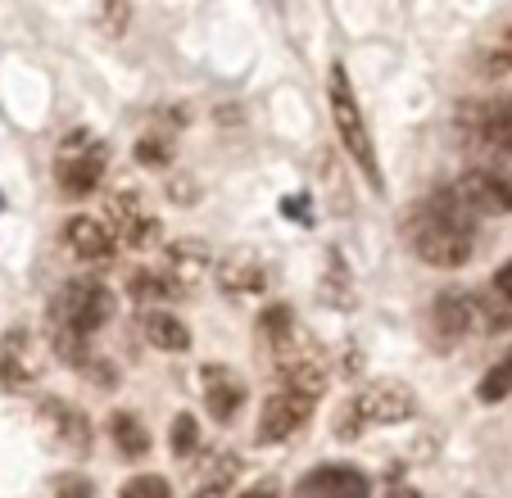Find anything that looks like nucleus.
<instances>
[{
	"mask_svg": "<svg viewBox=\"0 0 512 498\" xmlns=\"http://www.w3.org/2000/svg\"><path fill=\"white\" fill-rule=\"evenodd\" d=\"M213 272H218V286H223L227 295H259V290L268 286V272H263V263L254 259V254H245V249H232V254H223Z\"/></svg>",
	"mask_w": 512,
	"mask_h": 498,
	"instance_id": "nucleus-19",
	"label": "nucleus"
},
{
	"mask_svg": "<svg viewBox=\"0 0 512 498\" xmlns=\"http://www.w3.org/2000/svg\"><path fill=\"white\" fill-rule=\"evenodd\" d=\"M463 204L485 218V213H512V168H472L454 182Z\"/></svg>",
	"mask_w": 512,
	"mask_h": 498,
	"instance_id": "nucleus-10",
	"label": "nucleus"
},
{
	"mask_svg": "<svg viewBox=\"0 0 512 498\" xmlns=\"http://www.w3.org/2000/svg\"><path fill=\"white\" fill-rule=\"evenodd\" d=\"M463 127L472 132L476 145H485V150L512 154V96L490 100V105H472L463 114Z\"/></svg>",
	"mask_w": 512,
	"mask_h": 498,
	"instance_id": "nucleus-17",
	"label": "nucleus"
},
{
	"mask_svg": "<svg viewBox=\"0 0 512 498\" xmlns=\"http://www.w3.org/2000/svg\"><path fill=\"white\" fill-rule=\"evenodd\" d=\"M272 372H277L281 390H300L318 399L331 381V367H327V349L318 340H309L304 331H290L281 345H272Z\"/></svg>",
	"mask_w": 512,
	"mask_h": 498,
	"instance_id": "nucleus-6",
	"label": "nucleus"
},
{
	"mask_svg": "<svg viewBox=\"0 0 512 498\" xmlns=\"http://www.w3.org/2000/svg\"><path fill=\"white\" fill-rule=\"evenodd\" d=\"M123 498H177L164 476H132L123 485Z\"/></svg>",
	"mask_w": 512,
	"mask_h": 498,
	"instance_id": "nucleus-26",
	"label": "nucleus"
},
{
	"mask_svg": "<svg viewBox=\"0 0 512 498\" xmlns=\"http://www.w3.org/2000/svg\"><path fill=\"white\" fill-rule=\"evenodd\" d=\"M109 173V145L96 132L78 127L55 150V182L64 195H91Z\"/></svg>",
	"mask_w": 512,
	"mask_h": 498,
	"instance_id": "nucleus-5",
	"label": "nucleus"
},
{
	"mask_svg": "<svg viewBox=\"0 0 512 498\" xmlns=\"http://www.w3.org/2000/svg\"><path fill=\"white\" fill-rule=\"evenodd\" d=\"M200 385H204V408H209L213 422H236L245 408V399H250V390H245V381L232 372L227 363H204L200 372Z\"/></svg>",
	"mask_w": 512,
	"mask_h": 498,
	"instance_id": "nucleus-14",
	"label": "nucleus"
},
{
	"mask_svg": "<svg viewBox=\"0 0 512 498\" xmlns=\"http://www.w3.org/2000/svg\"><path fill=\"white\" fill-rule=\"evenodd\" d=\"M386 498H422V489H413L408 480L390 476V480H386Z\"/></svg>",
	"mask_w": 512,
	"mask_h": 498,
	"instance_id": "nucleus-31",
	"label": "nucleus"
},
{
	"mask_svg": "<svg viewBox=\"0 0 512 498\" xmlns=\"http://www.w3.org/2000/svg\"><path fill=\"white\" fill-rule=\"evenodd\" d=\"M141 336L155 349H164V354H182V349H191V331H186V322L173 317V313H145L141 317Z\"/></svg>",
	"mask_w": 512,
	"mask_h": 498,
	"instance_id": "nucleus-20",
	"label": "nucleus"
},
{
	"mask_svg": "<svg viewBox=\"0 0 512 498\" xmlns=\"http://www.w3.org/2000/svg\"><path fill=\"white\" fill-rule=\"evenodd\" d=\"M41 376V349L28 326H10L0 340V385L5 390H28Z\"/></svg>",
	"mask_w": 512,
	"mask_h": 498,
	"instance_id": "nucleus-12",
	"label": "nucleus"
},
{
	"mask_svg": "<svg viewBox=\"0 0 512 498\" xmlns=\"http://www.w3.org/2000/svg\"><path fill=\"white\" fill-rule=\"evenodd\" d=\"M50 498H96V489H91L87 476H59Z\"/></svg>",
	"mask_w": 512,
	"mask_h": 498,
	"instance_id": "nucleus-28",
	"label": "nucleus"
},
{
	"mask_svg": "<svg viewBox=\"0 0 512 498\" xmlns=\"http://www.w3.org/2000/svg\"><path fill=\"white\" fill-rule=\"evenodd\" d=\"M236 480H241V453L204 449L186 471V498H227Z\"/></svg>",
	"mask_w": 512,
	"mask_h": 498,
	"instance_id": "nucleus-11",
	"label": "nucleus"
},
{
	"mask_svg": "<svg viewBox=\"0 0 512 498\" xmlns=\"http://www.w3.org/2000/svg\"><path fill=\"white\" fill-rule=\"evenodd\" d=\"M295 498H372V480L354 462H322L295 485Z\"/></svg>",
	"mask_w": 512,
	"mask_h": 498,
	"instance_id": "nucleus-13",
	"label": "nucleus"
},
{
	"mask_svg": "<svg viewBox=\"0 0 512 498\" xmlns=\"http://www.w3.org/2000/svg\"><path fill=\"white\" fill-rule=\"evenodd\" d=\"M136 159L150 163V168H164V163L173 159V150H168V141H159V136H141V141H136Z\"/></svg>",
	"mask_w": 512,
	"mask_h": 498,
	"instance_id": "nucleus-27",
	"label": "nucleus"
},
{
	"mask_svg": "<svg viewBox=\"0 0 512 498\" xmlns=\"http://www.w3.org/2000/svg\"><path fill=\"white\" fill-rule=\"evenodd\" d=\"M64 245L78 254L82 263H114L118 259V236L109 231L105 218H91V213H73L64 222Z\"/></svg>",
	"mask_w": 512,
	"mask_h": 498,
	"instance_id": "nucleus-15",
	"label": "nucleus"
},
{
	"mask_svg": "<svg viewBox=\"0 0 512 498\" xmlns=\"http://www.w3.org/2000/svg\"><path fill=\"white\" fill-rule=\"evenodd\" d=\"M290 331H300V322H295V313H290L286 304L263 308V317H259V336L268 340V349H272V345H281V340H286Z\"/></svg>",
	"mask_w": 512,
	"mask_h": 498,
	"instance_id": "nucleus-25",
	"label": "nucleus"
},
{
	"mask_svg": "<svg viewBox=\"0 0 512 498\" xmlns=\"http://www.w3.org/2000/svg\"><path fill=\"white\" fill-rule=\"evenodd\" d=\"M313 412H318V399L313 394H300V390H272L259 408V440L263 444H281L290 435H300L304 426L313 422Z\"/></svg>",
	"mask_w": 512,
	"mask_h": 498,
	"instance_id": "nucleus-7",
	"label": "nucleus"
},
{
	"mask_svg": "<svg viewBox=\"0 0 512 498\" xmlns=\"http://www.w3.org/2000/svg\"><path fill=\"white\" fill-rule=\"evenodd\" d=\"M213 268H218V263H213V254H209V245H204V240H177V245H168L164 272L182 290H191L195 281H204Z\"/></svg>",
	"mask_w": 512,
	"mask_h": 498,
	"instance_id": "nucleus-18",
	"label": "nucleus"
},
{
	"mask_svg": "<svg viewBox=\"0 0 512 498\" xmlns=\"http://www.w3.org/2000/svg\"><path fill=\"white\" fill-rule=\"evenodd\" d=\"M109 317H114L109 286L96 277H78L68 281L55 295V304H50V331H68V336L91 340L100 326H109Z\"/></svg>",
	"mask_w": 512,
	"mask_h": 498,
	"instance_id": "nucleus-4",
	"label": "nucleus"
},
{
	"mask_svg": "<svg viewBox=\"0 0 512 498\" xmlns=\"http://www.w3.org/2000/svg\"><path fill=\"white\" fill-rule=\"evenodd\" d=\"M508 394H512V349L481 376V385H476V399L481 403H503Z\"/></svg>",
	"mask_w": 512,
	"mask_h": 498,
	"instance_id": "nucleus-23",
	"label": "nucleus"
},
{
	"mask_svg": "<svg viewBox=\"0 0 512 498\" xmlns=\"http://www.w3.org/2000/svg\"><path fill=\"white\" fill-rule=\"evenodd\" d=\"M0 209H5V200H0Z\"/></svg>",
	"mask_w": 512,
	"mask_h": 498,
	"instance_id": "nucleus-34",
	"label": "nucleus"
},
{
	"mask_svg": "<svg viewBox=\"0 0 512 498\" xmlns=\"http://www.w3.org/2000/svg\"><path fill=\"white\" fill-rule=\"evenodd\" d=\"M105 218H109V231L118 236V245L123 249H150L159 240V218L145 209V200L141 195H132V191L109 195Z\"/></svg>",
	"mask_w": 512,
	"mask_h": 498,
	"instance_id": "nucleus-9",
	"label": "nucleus"
},
{
	"mask_svg": "<svg viewBox=\"0 0 512 498\" xmlns=\"http://www.w3.org/2000/svg\"><path fill=\"white\" fill-rule=\"evenodd\" d=\"M37 412H41V422H46V431L55 435L59 449L78 453V458L91 449V422H87V412H82V408H73L68 399L46 394V399L37 403Z\"/></svg>",
	"mask_w": 512,
	"mask_h": 498,
	"instance_id": "nucleus-16",
	"label": "nucleus"
},
{
	"mask_svg": "<svg viewBox=\"0 0 512 498\" xmlns=\"http://www.w3.org/2000/svg\"><path fill=\"white\" fill-rule=\"evenodd\" d=\"M127 19H132V14H127V10H105V14H100V23H105V32H109V37H118V28H123Z\"/></svg>",
	"mask_w": 512,
	"mask_h": 498,
	"instance_id": "nucleus-32",
	"label": "nucleus"
},
{
	"mask_svg": "<svg viewBox=\"0 0 512 498\" xmlns=\"http://www.w3.org/2000/svg\"><path fill=\"white\" fill-rule=\"evenodd\" d=\"M109 440L118 444L123 458H145L150 453V431H145V422L136 412H114L109 417Z\"/></svg>",
	"mask_w": 512,
	"mask_h": 498,
	"instance_id": "nucleus-22",
	"label": "nucleus"
},
{
	"mask_svg": "<svg viewBox=\"0 0 512 498\" xmlns=\"http://www.w3.org/2000/svg\"><path fill=\"white\" fill-rule=\"evenodd\" d=\"M413 412H417V394L408 390L404 381L381 376V381L358 385V390L345 399V408L336 412V435L340 440H358V435L381 431V426L408 422Z\"/></svg>",
	"mask_w": 512,
	"mask_h": 498,
	"instance_id": "nucleus-2",
	"label": "nucleus"
},
{
	"mask_svg": "<svg viewBox=\"0 0 512 498\" xmlns=\"http://www.w3.org/2000/svg\"><path fill=\"white\" fill-rule=\"evenodd\" d=\"M327 109H331V123H336V136L349 150V159L363 168L372 191H381L386 182H381V159H377V145H372V127H368V118H363V105H358L354 87H349L345 64H331V73H327Z\"/></svg>",
	"mask_w": 512,
	"mask_h": 498,
	"instance_id": "nucleus-3",
	"label": "nucleus"
},
{
	"mask_svg": "<svg viewBox=\"0 0 512 498\" xmlns=\"http://www.w3.org/2000/svg\"><path fill=\"white\" fill-rule=\"evenodd\" d=\"M241 498H281V485H277V480H259V485L245 489Z\"/></svg>",
	"mask_w": 512,
	"mask_h": 498,
	"instance_id": "nucleus-33",
	"label": "nucleus"
},
{
	"mask_svg": "<svg viewBox=\"0 0 512 498\" xmlns=\"http://www.w3.org/2000/svg\"><path fill=\"white\" fill-rule=\"evenodd\" d=\"M404 240L426 268H467L476 259V240H481V218L463 204V195L454 186L422 195L417 204H408L404 213Z\"/></svg>",
	"mask_w": 512,
	"mask_h": 498,
	"instance_id": "nucleus-1",
	"label": "nucleus"
},
{
	"mask_svg": "<svg viewBox=\"0 0 512 498\" xmlns=\"http://www.w3.org/2000/svg\"><path fill=\"white\" fill-rule=\"evenodd\" d=\"M481 326V299L467 295V290H445V295L431 304V336L440 349H454Z\"/></svg>",
	"mask_w": 512,
	"mask_h": 498,
	"instance_id": "nucleus-8",
	"label": "nucleus"
},
{
	"mask_svg": "<svg viewBox=\"0 0 512 498\" xmlns=\"http://www.w3.org/2000/svg\"><path fill=\"white\" fill-rule=\"evenodd\" d=\"M490 68H494V73H512V28L503 32L499 50H494V55H490Z\"/></svg>",
	"mask_w": 512,
	"mask_h": 498,
	"instance_id": "nucleus-29",
	"label": "nucleus"
},
{
	"mask_svg": "<svg viewBox=\"0 0 512 498\" xmlns=\"http://www.w3.org/2000/svg\"><path fill=\"white\" fill-rule=\"evenodd\" d=\"M168 449H173V458H191L195 449H200V422H195L191 412H177L173 426H168Z\"/></svg>",
	"mask_w": 512,
	"mask_h": 498,
	"instance_id": "nucleus-24",
	"label": "nucleus"
},
{
	"mask_svg": "<svg viewBox=\"0 0 512 498\" xmlns=\"http://www.w3.org/2000/svg\"><path fill=\"white\" fill-rule=\"evenodd\" d=\"M127 295H132L136 304H164V299H177V295H186V290L177 286L164 268H136L132 277H127Z\"/></svg>",
	"mask_w": 512,
	"mask_h": 498,
	"instance_id": "nucleus-21",
	"label": "nucleus"
},
{
	"mask_svg": "<svg viewBox=\"0 0 512 498\" xmlns=\"http://www.w3.org/2000/svg\"><path fill=\"white\" fill-rule=\"evenodd\" d=\"M490 290H494V295H499V299H503V304H508V308H512V263H503V268H499V272H494Z\"/></svg>",
	"mask_w": 512,
	"mask_h": 498,
	"instance_id": "nucleus-30",
	"label": "nucleus"
}]
</instances>
